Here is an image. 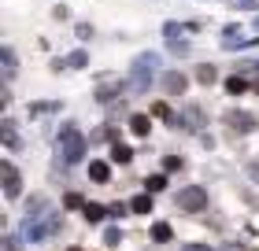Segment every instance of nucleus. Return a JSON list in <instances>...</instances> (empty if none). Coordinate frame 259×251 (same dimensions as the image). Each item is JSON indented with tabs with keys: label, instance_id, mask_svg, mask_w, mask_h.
<instances>
[{
	"label": "nucleus",
	"instance_id": "1",
	"mask_svg": "<svg viewBox=\"0 0 259 251\" xmlns=\"http://www.w3.org/2000/svg\"><path fill=\"white\" fill-rule=\"evenodd\" d=\"M60 155H63V163H78L81 155H85V137L78 133V126L60 129Z\"/></svg>",
	"mask_w": 259,
	"mask_h": 251
},
{
	"label": "nucleus",
	"instance_id": "2",
	"mask_svg": "<svg viewBox=\"0 0 259 251\" xmlns=\"http://www.w3.org/2000/svg\"><path fill=\"white\" fill-rule=\"evenodd\" d=\"M156 63H159V59L152 56V52H145V56H141L137 63H134V74H130V85H134L137 92H145V89H148V81H152V70H156Z\"/></svg>",
	"mask_w": 259,
	"mask_h": 251
},
{
	"label": "nucleus",
	"instance_id": "3",
	"mask_svg": "<svg viewBox=\"0 0 259 251\" xmlns=\"http://www.w3.org/2000/svg\"><path fill=\"white\" fill-rule=\"evenodd\" d=\"M178 207H182V211H189V214L204 211V207H207V192H204L200 185H189V188H182V192H178Z\"/></svg>",
	"mask_w": 259,
	"mask_h": 251
},
{
	"label": "nucleus",
	"instance_id": "4",
	"mask_svg": "<svg viewBox=\"0 0 259 251\" xmlns=\"http://www.w3.org/2000/svg\"><path fill=\"white\" fill-rule=\"evenodd\" d=\"M222 122H226L233 133H252V129L259 126L252 111H226V118H222Z\"/></svg>",
	"mask_w": 259,
	"mask_h": 251
},
{
	"label": "nucleus",
	"instance_id": "5",
	"mask_svg": "<svg viewBox=\"0 0 259 251\" xmlns=\"http://www.w3.org/2000/svg\"><path fill=\"white\" fill-rule=\"evenodd\" d=\"M0 170H4V196H8V199H15V196L22 192V177L15 174V166H11V163H4Z\"/></svg>",
	"mask_w": 259,
	"mask_h": 251
},
{
	"label": "nucleus",
	"instance_id": "6",
	"mask_svg": "<svg viewBox=\"0 0 259 251\" xmlns=\"http://www.w3.org/2000/svg\"><path fill=\"white\" fill-rule=\"evenodd\" d=\"M185 85H189V81H185V74H178V70L163 74V89H167L170 96H182V92H185Z\"/></svg>",
	"mask_w": 259,
	"mask_h": 251
},
{
	"label": "nucleus",
	"instance_id": "7",
	"mask_svg": "<svg viewBox=\"0 0 259 251\" xmlns=\"http://www.w3.org/2000/svg\"><path fill=\"white\" fill-rule=\"evenodd\" d=\"M182 122H185V129H204V111L200 107H185V115H182Z\"/></svg>",
	"mask_w": 259,
	"mask_h": 251
},
{
	"label": "nucleus",
	"instance_id": "8",
	"mask_svg": "<svg viewBox=\"0 0 259 251\" xmlns=\"http://www.w3.org/2000/svg\"><path fill=\"white\" fill-rule=\"evenodd\" d=\"M148 115H130V133L134 137H148Z\"/></svg>",
	"mask_w": 259,
	"mask_h": 251
},
{
	"label": "nucleus",
	"instance_id": "9",
	"mask_svg": "<svg viewBox=\"0 0 259 251\" xmlns=\"http://www.w3.org/2000/svg\"><path fill=\"white\" fill-rule=\"evenodd\" d=\"M89 177H93V181H108V177H111V166L108 163H89Z\"/></svg>",
	"mask_w": 259,
	"mask_h": 251
},
{
	"label": "nucleus",
	"instance_id": "10",
	"mask_svg": "<svg viewBox=\"0 0 259 251\" xmlns=\"http://www.w3.org/2000/svg\"><path fill=\"white\" fill-rule=\"evenodd\" d=\"M108 214H111V211L104 207V203H85V218H89V222H104Z\"/></svg>",
	"mask_w": 259,
	"mask_h": 251
},
{
	"label": "nucleus",
	"instance_id": "11",
	"mask_svg": "<svg viewBox=\"0 0 259 251\" xmlns=\"http://www.w3.org/2000/svg\"><path fill=\"white\" fill-rule=\"evenodd\" d=\"M170 236H174V229H170V225H167V222H156V225H152V240H159V244H167V240H170Z\"/></svg>",
	"mask_w": 259,
	"mask_h": 251
},
{
	"label": "nucleus",
	"instance_id": "12",
	"mask_svg": "<svg viewBox=\"0 0 259 251\" xmlns=\"http://www.w3.org/2000/svg\"><path fill=\"white\" fill-rule=\"evenodd\" d=\"M215 78H219V74H215V67H211V63H200V67H196V81H200V85H211Z\"/></svg>",
	"mask_w": 259,
	"mask_h": 251
},
{
	"label": "nucleus",
	"instance_id": "13",
	"mask_svg": "<svg viewBox=\"0 0 259 251\" xmlns=\"http://www.w3.org/2000/svg\"><path fill=\"white\" fill-rule=\"evenodd\" d=\"M115 96H119V81H111V85H100V89H97V100H100V104H108V100H115Z\"/></svg>",
	"mask_w": 259,
	"mask_h": 251
},
{
	"label": "nucleus",
	"instance_id": "14",
	"mask_svg": "<svg viewBox=\"0 0 259 251\" xmlns=\"http://www.w3.org/2000/svg\"><path fill=\"white\" fill-rule=\"evenodd\" d=\"M130 211H134V214H148V211H152V196H134Z\"/></svg>",
	"mask_w": 259,
	"mask_h": 251
},
{
	"label": "nucleus",
	"instance_id": "15",
	"mask_svg": "<svg viewBox=\"0 0 259 251\" xmlns=\"http://www.w3.org/2000/svg\"><path fill=\"white\" fill-rule=\"evenodd\" d=\"M145 188H148V192H163V188H167V177H163V174H152L148 181H145Z\"/></svg>",
	"mask_w": 259,
	"mask_h": 251
},
{
	"label": "nucleus",
	"instance_id": "16",
	"mask_svg": "<svg viewBox=\"0 0 259 251\" xmlns=\"http://www.w3.org/2000/svg\"><path fill=\"white\" fill-rule=\"evenodd\" d=\"M152 115H156V118H167V122H174V111H170V107L163 104V100H156V104H152Z\"/></svg>",
	"mask_w": 259,
	"mask_h": 251
},
{
	"label": "nucleus",
	"instance_id": "17",
	"mask_svg": "<svg viewBox=\"0 0 259 251\" xmlns=\"http://www.w3.org/2000/svg\"><path fill=\"white\" fill-rule=\"evenodd\" d=\"M111 159H115V163H130V159H134V152H130L126 144H115V148H111Z\"/></svg>",
	"mask_w": 259,
	"mask_h": 251
},
{
	"label": "nucleus",
	"instance_id": "18",
	"mask_svg": "<svg viewBox=\"0 0 259 251\" xmlns=\"http://www.w3.org/2000/svg\"><path fill=\"white\" fill-rule=\"evenodd\" d=\"M85 63H89V56H85V52H74V56H70V59H67L63 67H78V70H81Z\"/></svg>",
	"mask_w": 259,
	"mask_h": 251
},
{
	"label": "nucleus",
	"instance_id": "19",
	"mask_svg": "<svg viewBox=\"0 0 259 251\" xmlns=\"http://www.w3.org/2000/svg\"><path fill=\"white\" fill-rule=\"evenodd\" d=\"M226 89L230 92H244V89H248V81H244V78H226Z\"/></svg>",
	"mask_w": 259,
	"mask_h": 251
},
{
	"label": "nucleus",
	"instance_id": "20",
	"mask_svg": "<svg viewBox=\"0 0 259 251\" xmlns=\"http://www.w3.org/2000/svg\"><path fill=\"white\" fill-rule=\"evenodd\" d=\"M11 70H15V56H11V48H4V78H11Z\"/></svg>",
	"mask_w": 259,
	"mask_h": 251
},
{
	"label": "nucleus",
	"instance_id": "21",
	"mask_svg": "<svg viewBox=\"0 0 259 251\" xmlns=\"http://www.w3.org/2000/svg\"><path fill=\"white\" fill-rule=\"evenodd\" d=\"M63 203H67L70 211H74V207H85V203H81V196H78V192H67V199H63Z\"/></svg>",
	"mask_w": 259,
	"mask_h": 251
},
{
	"label": "nucleus",
	"instance_id": "22",
	"mask_svg": "<svg viewBox=\"0 0 259 251\" xmlns=\"http://www.w3.org/2000/svg\"><path fill=\"white\" fill-rule=\"evenodd\" d=\"M108 211H111V218H122V214H126V207H122V203H111Z\"/></svg>",
	"mask_w": 259,
	"mask_h": 251
},
{
	"label": "nucleus",
	"instance_id": "23",
	"mask_svg": "<svg viewBox=\"0 0 259 251\" xmlns=\"http://www.w3.org/2000/svg\"><path fill=\"white\" fill-rule=\"evenodd\" d=\"M226 251H255L252 244H226Z\"/></svg>",
	"mask_w": 259,
	"mask_h": 251
},
{
	"label": "nucleus",
	"instance_id": "24",
	"mask_svg": "<svg viewBox=\"0 0 259 251\" xmlns=\"http://www.w3.org/2000/svg\"><path fill=\"white\" fill-rule=\"evenodd\" d=\"M185 251H211L207 244H185Z\"/></svg>",
	"mask_w": 259,
	"mask_h": 251
},
{
	"label": "nucleus",
	"instance_id": "25",
	"mask_svg": "<svg viewBox=\"0 0 259 251\" xmlns=\"http://www.w3.org/2000/svg\"><path fill=\"white\" fill-rule=\"evenodd\" d=\"M241 4H244V8H252V4H259V0H241Z\"/></svg>",
	"mask_w": 259,
	"mask_h": 251
},
{
	"label": "nucleus",
	"instance_id": "26",
	"mask_svg": "<svg viewBox=\"0 0 259 251\" xmlns=\"http://www.w3.org/2000/svg\"><path fill=\"white\" fill-rule=\"evenodd\" d=\"M255 74H259V63H255Z\"/></svg>",
	"mask_w": 259,
	"mask_h": 251
}]
</instances>
